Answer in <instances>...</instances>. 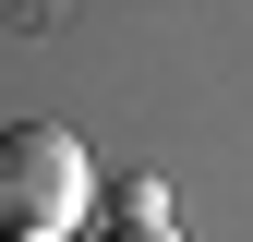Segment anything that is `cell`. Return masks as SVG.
I'll return each mask as SVG.
<instances>
[{
    "mask_svg": "<svg viewBox=\"0 0 253 242\" xmlns=\"http://www.w3.org/2000/svg\"><path fill=\"white\" fill-rule=\"evenodd\" d=\"M84 194H97V158L60 121H0V242H60Z\"/></svg>",
    "mask_w": 253,
    "mask_h": 242,
    "instance_id": "1",
    "label": "cell"
},
{
    "mask_svg": "<svg viewBox=\"0 0 253 242\" xmlns=\"http://www.w3.org/2000/svg\"><path fill=\"white\" fill-rule=\"evenodd\" d=\"M97 242H181V230H169V218H157V230H133V218H109Z\"/></svg>",
    "mask_w": 253,
    "mask_h": 242,
    "instance_id": "2",
    "label": "cell"
}]
</instances>
